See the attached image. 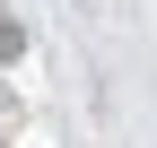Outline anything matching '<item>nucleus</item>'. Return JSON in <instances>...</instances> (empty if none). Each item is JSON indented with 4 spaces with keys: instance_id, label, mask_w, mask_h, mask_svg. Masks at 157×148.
<instances>
[{
    "instance_id": "1",
    "label": "nucleus",
    "mask_w": 157,
    "mask_h": 148,
    "mask_svg": "<svg viewBox=\"0 0 157 148\" xmlns=\"http://www.w3.org/2000/svg\"><path fill=\"white\" fill-rule=\"evenodd\" d=\"M26 52V35H17V17H0V61H17Z\"/></svg>"
}]
</instances>
